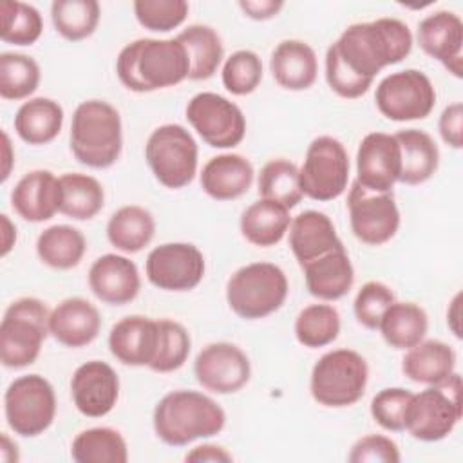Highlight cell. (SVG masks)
Here are the masks:
<instances>
[{"mask_svg":"<svg viewBox=\"0 0 463 463\" xmlns=\"http://www.w3.org/2000/svg\"><path fill=\"white\" fill-rule=\"evenodd\" d=\"M418 43L425 54L443 63V67L461 78L463 72V22L452 11H436L418 24Z\"/></svg>","mask_w":463,"mask_h":463,"instance_id":"obj_19","label":"cell"},{"mask_svg":"<svg viewBox=\"0 0 463 463\" xmlns=\"http://www.w3.org/2000/svg\"><path fill=\"white\" fill-rule=\"evenodd\" d=\"M0 11L2 42L14 45H33L42 36L43 20L34 5L18 0H4L0 4Z\"/></svg>","mask_w":463,"mask_h":463,"instance_id":"obj_42","label":"cell"},{"mask_svg":"<svg viewBox=\"0 0 463 463\" xmlns=\"http://www.w3.org/2000/svg\"><path fill=\"white\" fill-rule=\"evenodd\" d=\"M456 369V351L441 340H421L407 349L402 360L403 374L423 385H436L447 380Z\"/></svg>","mask_w":463,"mask_h":463,"instance_id":"obj_28","label":"cell"},{"mask_svg":"<svg viewBox=\"0 0 463 463\" xmlns=\"http://www.w3.org/2000/svg\"><path fill=\"white\" fill-rule=\"evenodd\" d=\"M383 340L394 349H411L420 344L429 329V318L414 302H392L378 326Z\"/></svg>","mask_w":463,"mask_h":463,"instance_id":"obj_33","label":"cell"},{"mask_svg":"<svg viewBox=\"0 0 463 463\" xmlns=\"http://www.w3.org/2000/svg\"><path fill=\"white\" fill-rule=\"evenodd\" d=\"M269 71L282 89L306 90L317 81L318 60L309 43L282 40L271 52Z\"/></svg>","mask_w":463,"mask_h":463,"instance_id":"obj_26","label":"cell"},{"mask_svg":"<svg viewBox=\"0 0 463 463\" xmlns=\"http://www.w3.org/2000/svg\"><path fill=\"white\" fill-rule=\"evenodd\" d=\"M69 141L78 163L98 170L112 166L123 148L119 112L103 99L81 101L72 114Z\"/></svg>","mask_w":463,"mask_h":463,"instance_id":"obj_4","label":"cell"},{"mask_svg":"<svg viewBox=\"0 0 463 463\" xmlns=\"http://www.w3.org/2000/svg\"><path fill=\"white\" fill-rule=\"evenodd\" d=\"M116 74L128 90L152 92L186 80L190 58L177 38H139L119 51Z\"/></svg>","mask_w":463,"mask_h":463,"instance_id":"obj_2","label":"cell"},{"mask_svg":"<svg viewBox=\"0 0 463 463\" xmlns=\"http://www.w3.org/2000/svg\"><path fill=\"white\" fill-rule=\"evenodd\" d=\"M87 241L83 233L69 224L45 228L36 241V253L43 264L54 269H71L85 255Z\"/></svg>","mask_w":463,"mask_h":463,"instance_id":"obj_35","label":"cell"},{"mask_svg":"<svg viewBox=\"0 0 463 463\" xmlns=\"http://www.w3.org/2000/svg\"><path fill=\"white\" fill-rule=\"evenodd\" d=\"M204 257L190 242H165L156 246L145 262L146 279L163 291H190L204 277Z\"/></svg>","mask_w":463,"mask_h":463,"instance_id":"obj_15","label":"cell"},{"mask_svg":"<svg viewBox=\"0 0 463 463\" xmlns=\"http://www.w3.org/2000/svg\"><path fill=\"white\" fill-rule=\"evenodd\" d=\"M394 300V291L387 284L380 280L365 282L358 289L353 302V311L358 324L367 329H378L383 313Z\"/></svg>","mask_w":463,"mask_h":463,"instance_id":"obj_47","label":"cell"},{"mask_svg":"<svg viewBox=\"0 0 463 463\" xmlns=\"http://www.w3.org/2000/svg\"><path fill=\"white\" fill-rule=\"evenodd\" d=\"M49 309L34 297L11 302L0 322V360L7 369H22L36 362L49 335Z\"/></svg>","mask_w":463,"mask_h":463,"instance_id":"obj_5","label":"cell"},{"mask_svg":"<svg viewBox=\"0 0 463 463\" xmlns=\"http://www.w3.org/2000/svg\"><path fill=\"white\" fill-rule=\"evenodd\" d=\"M175 38L184 45L188 52L190 80H208L217 72L224 56V47L213 27L194 24L181 31Z\"/></svg>","mask_w":463,"mask_h":463,"instance_id":"obj_34","label":"cell"},{"mask_svg":"<svg viewBox=\"0 0 463 463\" xmlns=\"http://www.w3.org/2000/svg\"><path fill=\"white\" fill-rule=\"evenodd\" d=\"M194 374L203 389L215 394H233L250 382L251 365L239 345L213 342L195 356Z\"/></svg>","mask_w":463,"mask_h":463,"instance_id":"obj_16","label":"cell"},{"mask_svg":"<svg viewBox=\"0 0 463 463\" xmlns=\"http://www.w3.org/2000/svg\"><path fill=\"white\" fill-rule=\"evenodd\" d=\"M257 184L260 199L275 201L288 210L295 208L304 197L298 181V168L295 163L284 157L268 161L260 168Z\"/></svg>","mask_w":463,"mask_h":463,"instance_id":"obj_38","label":"cell"},{"mask_svg":"<svg viewBox=\"0 0 463 463\" xmlns=\"http://www.w3.org/2000/svg\"><path fill=\"white\" fill-rule=\"evenodd\" d=\"M40 65L22 52L0 54V96L4 99H25L40 85Z\"/></svg>","mask_w":463,"mask_h":463,"instance_id":"obj_40","label":"cell"},{"mask_svg":"<svg viewBox=\"0 0 463 463\" xmlns=\"http://www.w3.org/2000/svg\"><path fill=\"white\" fill-rule=\"evenodd\" d=\"M402 150L400 183L421 184L429 181L439 165V150L430 134L420 128H405L394 134Z\"/></svg>","mask_w":463,"mask_h":463,"instance_id":"obj_29","label":"cell"},{"mask_svg":"<svg viewBox=\"0 0 463 463\" xmlns=\"http://www.w3.org/2000/svg\"><path fill=\"white\" fill-rule=\"evenodd\" d=\"M414 392L403 387H387L374 394L371 400V416L385 430H405L407 409Z\"/></svg>","mask_w":463,"mask_h":463,"instance_id":"obj_46","label":"cell"},{"mask_svg":"<svg viewBox=\"0 0 463 463\" xmlns=\"http://www.w3.org/2000/svg\"><path fill=\"white\" fill-rule=\"evenodd\" d=\"M461 376L454 371L447 380L412 394L405 430L420 441H439L461 420Z\"/></svg>","mask_w":463,"mask_h":463,"instance_id":"obj_8","label":"cell"},{"mask_svg":"<svg viewBox=\"0 0 463 463\" xmlns=\"http://www.w3.org/2000/svg\"><path fill=\"white\" fill-rule=\"evenodd\" d=\"M0 221H2V257H5L16 242V226L9 221L5 213L0 215Z\"/></svg>","mask_w":463,"mask_h":463,"instance_id":"obj_54","label":"cell"},{"mask_svg":"<svg viewBox=\"0 0 463 463\" xmlns=\"http://www.w3.org/2000/svg\"><path fill=\"white\" fill-rule=\"evenodd\" d=\"M307 291L320 300H338L349 293L354 282L351 259L342 250H333L302 266Z\"/></svg>","mask_w":463,"mask_h":463,"instance_id":"obj_27","label":"cell"},{"mask_svg":"<svg viewBox=\"0 0 463 463\" xmlns=\"http://www.w3.org/2000/svg\"><path fill=\"white\" fill-rule=\"evenodd\" d=\"M159 326V342L157 351L148 365L156 373H172L184 365L190 354L192 340L186 327L175 320L161 318Z\"/></svg>","mask_w":463,"mask_h":463,"instance_id":"obj_43","label":"cell"},{"mask_svg":"<svg viewBox=\"0 0 463 463\" xmlns=\"http://www.w3.org/2000/svg\"><path fill=\"white\" fill-rule=\"evenodd\" d=\"M61 184L51 170L27 172L11 192L13 210L29 222H43L60 212Z\"/></svg>","mask_w":463,"mask_h":463,"instance_id":"obj_22","label":"cell"},{"mask_svg":"<svg viewBox=\"0 0 463 463\" xmlns=\"http://www.w3.org/2000/svg\"><path fill=\"white\" fill-rule=\"evenodd\" d=\"M222 85L233 96L251 94L262 81V60L250 49L230 54L222 65Z\"/></svg>","mask_w":463,"mask_h":463,"instance_id":"obj_44","label":"cell"},{"mask_svg":"<svg viewBox=\"0 0 463 463\" xmlns=\"http://www.w3.org/2000/svg\"><path fill=\"white\" fill-rule=\"evenodd\" d=\"M157 342V320L143 315H130L118 320L109 333V349L112 356L132 367H148L156 356Z\"/></svg>","mask_w":463,"mask_h":463,"instance_id":"obj_21","label":"cell"},{"mask_svg":"<svg viewBox=\"0 0 463 463\" xmlns=\"http://www.w3.org/2000/svg\"><path fill=\"white\" fill-rule=\"evenodd\" d=\"M461 293H456V297L452 298L449 309H447V324L450 327V331L456 335V338H461Z\"/></svg>","mask_w":463,"mask_h":463,"instance_id":"obj_53","label":"cell"},{"mask_svg":"<svg viewBox=\"0 0 463 463\" xmlns=\"http://www.w3.org/2000/svg\"><path fill=\"white\" fill-rule=\"evenodd\" d=\"M2 157H4V168H2V181H7L9 174H11V166H13V146H11V141H9V136L7 132L4 130L2 132Z\"/></svg>","mask_w":463,"mask_h":463,"instance_id":"obj_56","label":"cell"},{"mask_svg":"<svg viewBox=\"0 0 463 463\" xmlns=\"http://www.w3.org/2000/svg\"><path fill=\"white\" fill-rule=\"evenodd\" d=\"M186 119L203 141L213 148H233L246 136V118L228 98L199 92L186 105Z\"/></svg>","mask_w":463,"mask_h":463,"instance_id":"obj_13","label":"cell"},{"mask_svg":"<svg viewBox=\"0 0 463 463\" xmlns=\"http://www.w3.org/2000/svg\"><path fill=\"white\" fill-rule=\"evenodd\" d=\"M289 210L268 199L251 203L241 215L242 237L260 248H269L280 242L289 230Z\"/></svg>","mask_w":463,"mask_h":463,"instance_id":"obj_31","label":"cell"},{"mask_svg":"<svg viewBox=\"0 0 463 463\" xmlns=\"http://www.w3.org/2000/svg\"><path fill=\"white\" fill-rule=\"evenodd\" d=\"M289 248L300 268L333 250H342L344 244L336 235L333 221L317 210H306L291 219Z\"/></svg>","mask_w":463,"mask_h":463,"instance_id":"obj_24","label":"cell"},{"mask_svg":"<svg viewBox=\"0 0 463 463\" xmlns=\"http://www.w3.org/2000/svg\"><path fill=\"white\" fill-rule=\"evenodd\" d=\"M4 412L14 434L24 438L43 434L56 416V394L51 382L40 374L18 376L5 389Z\"/></svg>","mask_w":463,"mask_h":463,"instance_id":"obj_10","label":"cell"},{"mask_svg":"<svg viewBox=\"0 0 463 463\" xmlns=\"http://www.w3.org/2000/svg\"><path fill=\"white\" fill-rule=\"evenodd\" d=\"M71 456L76 463H127L128 449L119 430L92 427L76 434Z\"/></svg>","mask_w":463,"mask_h":463,"instance_id":"obj_37","label":"cell"},{"mask_svg":"<svg viewBox=\"0 0 463 463\" xmlns=\"http://www.w3.org/2000/svg\"><path fill=\"white\" fill-rule=\"evenodd\" d=\"M101 315L94 304L81 297L61 300L49 317V333L65 347H85L96 340Z\"/></svg>","mask_w":463,"mask_h":463,"instance_id":"obj_23","label":"cell"},{"mask_svg":"<svg viewBox=\"0 0 463 463\" xmlns=\"http://www.w3.org/2000/svg\"><path fill=\"white\" fill-rule=\"evenodd\" d=\"M239 7L244 11V14L251 20H269L279 14V11L284 7V2L280 0H241Z\"/></svg>","mask_w":463,"mask_h":463,"instance_id":"obj_51","label":"cell"},{"mask_svg":"<svg viewBox=\"0 0 463 463\" xmlns=\"http://www.w3.org/2000/svg\"><path fill=\"white\" fill-rule=\"evenodd\" d=\"M331 47L353 74L373 81L382 69L409 56L412 33L405 22L383 16L349 25Z\"/></svg>","mask_w":463,"mask_h":463,"instance_id":"obj_1","label":"cell"},{"mask_svg":"<svg viewBox=\"0 0 463 463\" xmlns=\"http://www.w3.org/2000/svg\"><path fill=\"white\" fill-rule=\"evenodd\" d=\"M326 81L335 94L345 99H356L364 96L373 85V81L353 74L342 63V60L338 58V54L331 45L327 47V52H326Z\"/></svg>","mask_w":463,"mask_h":463,"instance_id":"obj_48","label":"cell"},{"mask_svg":"<svg viewBox=\"0 0 463 463\" xmlns=\"http://www.w3.org/2000/svg\"><path fill=\"white\" fill-rule=\"evenodd\" d=\"M184 459L186 461H195V463H206V461H210V463H228V461H232L233 459V456L226 450V449H222V447H219V445H212V443H203V445H197V447H194L186 456H184Z\"/></svg>","mask_w":463,"mask_h":463,"instance_id":"obj_52","label":"cell"},{"mask_svg":"<svg viewBox=\"0 0 463 463\" xmlns=\"http://www.w3.org/2000/svg\"><path fill=\"white\" fill-rule=\"evenodd\" d=\"M156 233L154 215L137 204L116 210L107 222L109 242L123 253H137L148 246Z\"/></svg>","mask_w":463,"mask_h":463,"instance_id":"obj_32","label":"cell"},{"mask_svg":"<svg viewBox=\"0 0 463 463\" xmlns=\"http://www.w3.org/2000/svg\"><path fill=\"white\" fill-rule=\"evenodd\" d=\"M369 367L365 358L353 349H333L322 354L311 371L309 391L324 407L354 405L365 392Z\"/></svg>","mask_w":463,"mask_h":463,"instance_id":"obj_7","label":"cell"},{"mask_svg":"<svg viewBox=\"0 0 463 463\" xmlns=\"http://www.w3.org/2000/svg\"><path fill=\"white\" fill-rule=\"evenodd\" d=\"M253 165L241 154H219L201 172V188L215 201H232L244 195L253 183Z\"/></svg>","mask_w":463,"mask_h":463,"instance_id":"obj_25","label":"cell"},{"mask_svg":"<svg viewBox=\"0 0 463 463\" xmlns=\"http://www.w3.org/2000/svg\"><path fill=\"white\" fill-rule=\"evenodd\" d=\"M351 463H398L402 459L398 445L383 434H367L354 441L347 456Z\"/></svg>","mask_w":463,"mask_h":463,"instance_id":"obj_49","label":"cell"},{"mask_svg":"<svg viewBox=\"0 0 463 463\" xmlns=\"http://www.w3.org/2000/svg\"><path fill=\"white\" fill-rule=\"evenodd\" d=\"M101 9L96 0H54L51 18L54 29L69 42L89 38L99 24Z\"/></svg>","mask_w":463,"mask_h":463,"instance_id":"obj_39","label":"cell"},{"mask_svg":"<svg viewBox=\"0 0 463 463\" xmlns=\"http://www.w3.org/2000/svg\"><path fill=\"white\" fill-rule=\"evenodd\" d=\"M152 423L161 441L183 447L219 434L224 429L226 414L210 396L192 389H177L157 402Z\"/></svg>","mask_w":463,"mask_h":463,"instance_id":"obj_3","label":"cell"},{"mask_svg":"<svg viewBox=\"0 0 463 463\" xmlns=\"http://www.w3.org/2000/svg\"><path fill=\"white\" fill-rule=\"evenodd\" d=\"M61 204L60 212L74 221H89L96 217L105 204L101 183L87 174L69 172L60 177Z\"/></svg>","mask_w":463,"mask_h":463,"instance_id":"obj_36","label":"cell"},{"mask_svg":"<svg viewBox=\"0 0 463 463\" xmlns=\"http://www.w3.org/2000/svg\"><path fill=\"white\" fill-rule=\"evenodd\" d=\"M0 458L5 463H13V461L16 463L20 458L16 443L5 432H2V436H0Z\"/></svg>","mask_w":463,"mask_h":463,"instance_id":"obj_55","label":"cell"},{"mask_svg":"<svg viewBox=\"0 0 463 463\" xmlns=\"http://www.w3.org/2000/svg\"><path fill=\"white\" fill-rule=\"evenodd\" d=\"M438 130L449 146L456 150L463 146V105L459 101L443 109L438 121Z\"/></svg>","mask_w":463,"mask_h":463,"instance_id":"obj_50","label":"cell"},{"mask_svg":"<svg viewBox=\"0 0 463 463\" xmlns=\"http://www.w3.org/2000/svg\"><path fill=\"white\" fill-rule=\"evenodd\" d=\"M402 174V150L394 134L369 132L358 145L356 181L369 192H392Z\"/></svg>","mask_w":463,"mask_h":463,"instance_id":"obj_17","label":"cell"},{"mask_svg":"<svg viewBox=\"0 0 463 463\" xmlns=\"http://www.w3.org/2000/svg\"><path fill=\"white\" fill-rule=\"evenodd\" d=\"M71 396L83 416H107L119 398L118 373L107 362L89 360L74 371L71 378Z\"/></svg>","mask_w":463,"mask_h":463,"instance_id":"obj_18","label":"cell"},{"mask_svg":"<svg viewBox=\"0 0 463 463\" xmlns=\"http://www.w3.org/2000/svg\"><path fill=\"white\" fill-rule=\"evenodd\" d=\"M378 110L391 121L427 118L436 105L430 78L418 69H405L385 76L374 92Z\"/></svg>","mask_w":463,"mask_h":463,"instance_id":"obj_12","label":"cell"},{"mask_svg":"<svg viewBox=\"0 0 463 463\" xmlns=\"http://www.w3.org/2000/svg\"><path fill=\"white\" fill-rule=\"evenodd\" d=\"M63 127V109L51 98H31L14 114V130L29 145L51 143Z\"/></svg>","mask_w":463,"mask_h":463,"instance_id":"obj_30","label":"cell"},{"mask_svg":"<svg viewBox=\"0 0 463 463\" xmlns=\"http://www.w3.org/2000/svg\"><path fill=\"white\" fill-rule=\"evenodd\" d=\"M349 170L345 146L333 136H318L309 143L298 170L300 190L313 201H333L345 192Z\"/></svg>","mask_w":463,"mask_h":463,"instance_id":"obj_11","label":"cell"},{"mask_svg":"<svg viewBox=\"0 0 463 463\" xmlns=\"http://www.w3.org/2000/svg\"><path fill=\"white\" fill-rule=\"evenodd\" d=\"M89 288L101 302L125 306L137 297L141 277L130 259L118 253H105L89 269Z\"/></svg>","mask_w":463,"mask_h":463,"instance_id":"obj_20","label":"cell"},{"mask_svg":"<svg viewBox=\"0 0 463 463\" xmlns=\"http://www.w3.org/2000/svg\"><path fill=\"white\" fill-rule=\"evenodd\" d=\"M340 333V315L331 304L306 306L295 320L297 340L309 349L329 345Z\"/></svg>","mask_w":463,"mask_h":463,"instance_id":"obj_41","label":"cell"},{"mask_svg":"<svg viewBox=\"0 0 463 463\" xmlns=\"http://www.w3.org/2000/svg\"><path fill=\"white\" fill-rule=\"evenodd\" d=\"M145 159L163 186L177 190L194 181L199 148L194 136L183 125L166 123L148 136Z\"/></svg>","mask_w":463,"mask_h":463,"instance_id":"obj_9","label":"cell"},{"mask_svg":"<svg viewBox=\"0 0 463 463\" xmlns=\"http://www.w3.org/2000/svg\"><path fill=\"white\" fill-rule=\"evenodd\" d=\"M288 291V277L277 264L251 262L228 279L226 300L237 317L257 320L280 309Z\"/></svg>","mask_w":463,"mask_h":463,"instance_id":"obj_6","label":"cell"},{"mask_svg":"<svg viewBox=\"0 0 463 463\" xmlns=\"http://www.w3.org/2000/svg\"><path fill=\"white\" fill-rule=\"evenodd\" d=\"M184 0H136L134 14L137 22L156 33H166L179 27L188 16Z\"/></svg>","mask_w":463,"mask_h":463,"instance_id":"obj_45","label":"cell"},{"mask_svg":"<svg viewBox=\"0 0 463 463\" xmlns=\"http://www.w3.org/2000/svg\"><path fill=\"white\" fill-rule=\"evenodd\" d=\"M353 235L369 246L389 242L400 228V210L392 192L376 194L354 181L347 194Z\"/></svg>","mask_w":463,"mask_h":463,"instance_id":"obj_14","label":"cell"}]
</instances>
